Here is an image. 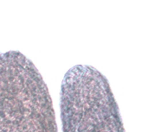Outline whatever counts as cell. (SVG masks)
<instances>
[{"label":"cell","mask_w":147,"mask_h":132,"mask_svg":"<svg viewBox=\"0 0 147 132\" xmlns=\"http://www.w3.org/2000/svg\"><path fill=\"white\" fill-rule=\"evenodd\" d=\"M0 132H58L46 83L16 50L0 54Z\"/></svg>","instance_id":"1"},{"label":"cell","mask_w":147,"mask_h":132,"mask_svg":"<svg viewBox=\"0 0 147 132\" xmlns=\"http://www.w3.org/2000/svg\"><path fill=\"white\" fill-rule=\"evenodd\" d=\"M60 106L63 132H125L107 79L90 66L67 72Z\"/></svg>","instance_id":"2"}]
</instances>
